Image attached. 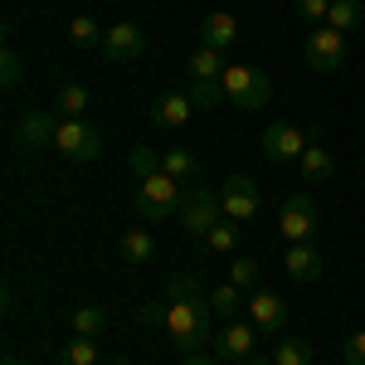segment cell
<instances>
[{
  "label": "cell",
  "instance_id": "e0dca14e",
  "mask_svg": "<svg viewBox=\"0 0 365 365\" xmlns=\"http://www.w3.org/2000/svg\"><path fill=\"white\" fill-rule=\"evenodd\" d=\"M185 68H190V78H195V83H210V78H225V54H220V49H205V44H200L195 54L185 58Z\"/></svg>",
  "mask_w": 365,
  "mask_h": 365
},
{
  "label": "cell",
  "instance_id": "1f68e13d",
  "mask_svg": "<svg viewBox=\"0 0 365 365\" xmlns=\"http://www.w3.org/2000/svg\"><path fill=\"white\" fill-rule=\"evenodd\" d=\"M20 78H25V58L15 54V49H5V54H0V83H5V88H15Z\"/></svg>",
  "mask_w": 365,
  "mask_h": 365
},
{
  "label": "cell",
  "instance_id": "5b68a950",
  "mask_svg": "<svg viewBox=\"0 0 365 365\" xmlns=\"http://www.w3.org/2000/svg\"><path fill=\"white\" fill-rule=\"evenodd\" d=\"M302 58H307L312 73H336L346 63V34L331 25H317L307 34V44H302Z\"/></svg>",
  "mask_w": 365,
  "mask_h": 365
},
{
  "label": "cell",
  "instance_id": "8992f818",
  "mask_svg": "<svg viewBox=\"0 0 365 365\" xmlns=\"http://www.w3.org/2000/svg\"><path fill=\"white\" fill-rule=\"evenodd\" d=\"M278 229H282V239H287V244H312V234H317V205H312L307 190L282 195Z\"/></svg>",
  "mask_w": 365,
  "mask_h": 365
},
{
  "label": "cell",
  "instance_id": "5bb4252c",
  "mask_svg": "<svg viewBox=\"0 0 365 365\" xmlns=\"http://www.w3.org/2000/svg\"><path fill=\"white\" fill-rule=\"evenodd\" d=\"M234 39H239V20H234L229 10H215V15L200 20V44H205V49H220V54H225Z\"/></svg>",
  "mask_w": 365,
  "mask_h": 365
},
{
  "label": "cell",
  "instance_id": "277c9868",
  "mask_svg": "<svg viewBox=\"0 0 365 365\" xmlns=\"http://www.w3.org/2000/svg\"><path fill=\"white\" fill-rule=\"evenodd\" d=\"M137 210L146 220H170V215H180V180H170L166 170H161V175H146L137 185Z\"/></svg>",
  "mask_w": 365,
  "mask_h": 365
},
{
  "label": "cell",
  "instance_id": "d590c367",
  "mask_svg": "<svg viewBox=\"0 0 365 365\" xmlns=\"http://www.w3.org/2000/svg\"><path fill=\"white\" fill-rule=\"evenodd\" d=\"M137 317H141V327H166V307L161 302H146Z\"/></svg>",
  "mask_w": 365,
  "mask_h": 365
},
{
  "label": "cell",
  "instance_id": "d4e9b609",
  "mask_svg": "<svg viewBox=\"0 0 365 365\" xmlns=\"http://www.w3.org/2000/svg\"><path fill=\"white\" fill-rule=\"evenodd\" d=\"M273 365H312V341L282 336L278 346H273Z\"/></svg>",
  "mask_w": 365,
  "mask_h": 365
},
{
  "label": "cell",
  "instance_id": "8fae6325",
  "mask_svg": "<svg viewBox=\"0 0 365 365\" xmlns=\"http://www.w3.org/2000/svg\"><path fill=\"white\" fill-rule=\"evenodd\" d=\"M263 336L253 322H225V331H220V341H215V356L225 365H239L253 356V341Z\"/></svg>",
  "mask_w": 365,
  "mask_h": 365
},
{
  "label": "cell",
  "instance_id": "9c48e42d",
  "mask_svg": "<svg viewBox=\"0 0 365 365\" xmlns=\"http://www.w3.org/2000/svg\"><path fill=\"white\" fill-rule=\"evenodd\" d=\"M220 205H225V220H234V225H249V220H258V185H253L249 175H229L225 190H220Z\"/></svg>",
  "mask_w": 365,
  "mask_h": 365
},
{
  "label": "cell",
  "instance_id": "cb8c5ba5",
  "mask_svg": "<svg viewBox=\"0 0 365 365\" xmlns=\"http://www.w3.org/2000/svg\"><path fill=\"white\" fill-rule=\"evenodd\" d=\"M361 20H365V5H361V0H331V10H327V25L341 29V34H346V29H356Z\"/></svg>",
  "mask_w": 365,
  "mask_h": 365
},
{
  "label": "cell",
  "instance_id": "74e56055",
  "mask_svg": "<svg viewBox=\"0 0 365 365\" xmlns=\"http://www.w3.org/2000/svg\"><path fill=\"white\" fill-rule=\"evenodd\" d=\"M239 365H273V356H268V361H258V356H249V361H239Z\"/></svg>",
  "mask_w": 365,
  "mask_h": 365
},
{
  "label": "cell",
  "instance_id": "30bf717a",
  "mask_svg": "<svg viewBox=\"0 0 365 365\" xmlns=\"http://www.w3.org/2000/svg\"><path fill=\"white\" fill-rule=\"evenodd\" d=\"M103 54L113 58V63H137V58L146 54V29H137L132 20L108 25V34H103Z\"/></svg>",
  "mask_w": 365,
  "mask_h": 365
},
{
  "label": "cell",
  "instance_id": "83f0119b",
  "mask_svg": "<svg viewBox=\"0 0 365 365\" xmlns=\"http://www.w3.org/2000/svg\"><path fill=\"white\" fill-rule=\"evenodd\" d=\"M210 307H215V317H234V312L244 307V287H234V282H225V287H215L210 292Z\"/></svg>",
  "mask_w": 365,
  "mask_h": 365
},
{
  "label": "cell",
  "instance_id": "f1b7e54d",
  "mask_svg": "<svg viewBox=\"0 0 365 365\" xmlns=\"http://www.w3.org/2000/svg\"><path fill=\"white\" fill-rule=\"evenodd\" d=\"M166 297H170V302H195V297H205V292H200L195 273H170V282H166Z\"/></svg>",
  "mask_w": 365,
  "mask_h": 365
},
{
  "label": "cell",
  "instance_id": "8d00e7d4",
  "mask_svg": "<svg viewBox=\"0 0 365 365\" xmlns=\"http://www.w3.org/2000/svg\"><path fill=\"white\" fill-rule=\"evenodd\" d=\"M185 365H225V361H220V356H200L195 351V356H185Z\"/></svg>",
  "mask_w": 365,
  "mask_h": 365
},
{
  "label": "cell",
  "instance_id": "6da1fadb",
  "mask_svg": "<svg viewBox=\"0 0 365 365\" xmlns=\"http://www.w3.org/2000/svg\"><path fill=\"white\" fill-rule=\"evenodd\" d=\"M166 341L180 351V356H195L205 351V341L215 331V307L210 297H195V302H166Z\"/></svg>",
  "mask_w": 365,
  "mask_h": 365
},
{
  "label": "cell",
  "instance_id": "d6a6232c",
  "mask_svg": "<svg viewBox=\"0 0 365 365\" xmlns=\"http://www.w3.org/2000/svg\"><path fill=\"white\" fill-rule=\"evenodd\" d=\"M190 98H195V108H220V103H225V83H215V78H210V83H195Z\"/></svg>",
  "mask_w": 365,
  "mask_h": 365
},
{
  "label": "cell",
  "instance_id": "2e32d148",
  "mask_svg": "<svg viewBox=\"0 0 365 365\" xmlns=\"http://www.w3.org/2000/svg\"><path fill=\"white\" fill-rule=\"evenodd\" d=\"M287 278L292 282H312L317 273H322V249L317 244H287Z\"/></svg>",
  "mask_w": 365,
  "mask_h": 365
},
{
  "label": "cell",
  "instance_id": "ffe728a7",
  "mask_svg": "<svg viewBox=\"0 0 365 365\" xmlns=\"http://www.w3.org/2000/svg\"><path fill=\"white\" fill-rule=\"evenodd\" d=\"M161 170H166L170 180H180V185H185V180L200 170V161L185 151V146H170V151H161Z\"/></svg>",
  "mask_w": 365,
  "mask_h": 365
},
{
  "label": "cell",
  "instance_id": "ba28073f",
  "mask_svg": "<svg viewBox=\"0 0 365 365\" xmlns=\"http://www.w3.org/2000/svg\"><path fill=\"white\" fill-rule=\"evenodd\" d=\"M54 146L68 156V161H93V156L103 151V132H98V127H88L83 117H63V122H58Z\"/></svg>",
  "mask_w": 365,
  "mask_h": 365
},
{
  "label": "cell",
  "instance_id": "d6986e66",
  "mask_svg": "<svg viewBox=\"0 0 365 365\" xmlns=\"http://www.w3.org/2000/svg\"><path fill=\"white\" fill-rule=\"evenodd\" d=\"M229 282L244 287V292H258V282H263V263L249 258V253H239V258L229 263Z\"/></svg>",
  "mask_w": 365,
  "mask_h": 365
},
{
  "label": "cell",
  "instance_id": "603a6c76",
  "mask_svg": "<svg viewBox=\"0 0 365 365\" xmlns=\"http://www.w3.org/2000/svg\"><path fill=\"white\" fill-rule=\"evenodd\" d=\"M151 253H156V239L146 229H127L122 234V258L127 263H151Z\"/></svg>",
  "mask_w": 365,
  "mask_h": 365
},
{
  "label": "cell",
  "instance_id": "f35d334b",
  "mask_svg": "<svg viewBox=\"0 0 365 365\" xmlns=\"http://www.w3.org/2000/svg\"><path fill=\"white\" fill-rule=\"evenodd\" d=\"M5 365H20V361H15V356H5Z\"/></svg>",
  "mask_w": 365,
  "mask_h": 365
},
{
  "label": "cell",
  "instance_id": "f546056e",
  "mask_svg": "<svg viewBox=\"0 0 365 365\" xmlns=\"http://www.w3.org/2000/svg\"><path fill=\"white\" fill-rule=\"evenodd\" d=\"M205 244L220 249V253H234V249H239V225H225V220H220V225L205 234Z\"/></svg>",
  "mask_w": 365,
  "mask_h": 365
},
{
  "label": "cell",
  "instance_id": "7c38bea8",
  "mask_svg": "<svg viewBox=\"0 0 365 365\" xmlns=\"http://www.w3.org/2000/svg\"><path fill=\"white\" fill-rule=\"evenodd\" d=\"M249 322L263 331V336H278L282 327H287V302H282L278 292H268V287H258L249 297Z\"/></svg>",
  "mask_w": 365,
  "mask_h": 365
},
{
  "label": "cell",
  "instance_id": "4fadbf2b",
  "mask_svg": "<svg viewBox=\"0 0 365 365\" xmlns=\"http://www.w3.org/2000/svg\"><path fill=\"white\" fill-rule=\"evenodd\" d=\"M15 132H20V141H25L29 151H44V146H54V137H58V117L44 113V108H34V113L20 117Z\"/></svg>",
  "mask_w": 365,
  "mask_h": 365
},
{
  "label": "cell",
  "instance_id": "e575fe53",
  "mask_svg": "<svg viewBox=\"0 0 365 365\" xmlns=\"http://www.w3.org/2000/svg\"><path fill=\"white\" fill-rule=\"evenodd\" d=\"M341 361L346 365H365V331H356L351 341H341Z\"/></svg>",
  "mask_w": 365,
  "mask_h": 365
},
{
  "label": "cell",
  "instance_id": "836d02e7",
  "mask_svg": "<svg viewBox=\"0 0 365 365\" xmlns=\"http://www.w3.org/2000/svg\"><path fill=\"white\" fill-rule=\"evenodd\" d=\"M327 10H331V0H297V15L307 25H327Z\"/></svg>",
  "mask_w": 365,
  "mask_h": 365
},
{
  "label": "cell",
  "instance_id": "7402d4cb",
  "mask_svg": "<svg viewBox=\"0 0 365 365\" xmlns=\"http://www.w3.org/2000/svg\"><path fill=\"white\" fill-rule=\"evenodd\" d=\"M103 34H108V29L98 25L93 15H73V20H68V39H73L78 49H93V44L103 49Z\"/></svg>",
  "mask_w": 365,
  "mask_h": 365
},
{
  "label": "cell",
  "instance_id": "7a4b0ae2",
  "mask_svg": "<svg viewBox=\"0 0 365 365\" xmlns=\"http://www.w3.org/2000/svg\"><path fill=\"white\" fill-rule=\"evenodd\" d=\"M220 83H225V98L239 113H258V108H268V98H273V83H268L258 68H249V63H229Z\"/></svg>",
  "mask_w": 365,
  "mask_h": 365
},
{
  "label": "cell",
  "instance_id": "ac0fdd59",
  "mask_svg": "<svg viewBox=\"0 0 365 365\" xmlns=\"http://www.w3.org/2000/svg\"><path fill=\"white\" fill-rule=\"evenodd\" d=\"M331 175H336L331 151H327V146H307V151H302V180H307V185H322V180H331Z\"/></svg>",
  "mask_w": 365,
  "mask_h": 365
},
{
  "label": "cell",
  "instance_id": "4dcf8cb0",
  "mask_svg": "<svg viewBox=\"0 0 365 365\" xmlns=\"http://www.w3.org/2000/svg\"><path fill=\"white\" fill-rule=\"evenodd\" d=\"M132 170H137L141 180H146V175H161V151H151V146H132Z\"/></svg>",
  "mask_w": 365,
  "mask_h": 365
},
{
  "label": "cell",
  "instance_id": "4316f807",
  "mask_svg": "<svg viewBox=\"0 0 365 365\" xmlns=\"http://www.w3.org/2000/svg\"><path fill=\"white\" fill-rule=\"evenodd\" d=\"M58 365H98V341L93 336H73L68 346H63Z\"/></svg>",
  "mask_w": 365,
  "mask_h": 365
},
{
  "label": "cell",
  "instance_id": "52a82bcc",
  "mask_svg": "<svg viewBox=\"0 0 365 365\" xmlns=\"http://www.w3.org/2000/svg\"><path fill=\"white\" fill-rule=\"evenodd\" d=\"M263 156L273 161V166H287V161H302V151H307L312 141L302 127H292V122H273V127H263Z\"/></svg>",
  "mask_w": 365,
  "mask_h": 365
},
{
  "label": "cell",
  "instance_id": "ab89813d",
  "mask_svg": "<svg viewBox=\"0 0 365 365\" xmlns=\"http://www.w3.org/2000/svg\"><path fill=\"white\" fill-rule=\"evenodd\" d=\"M113 365H132V361H113Z\"/></svg>",
  "mask_w": 365,
  "mask_h": 365
},
{
  "label": "cell",
  "instance_id": "44dd1931",
  "mask_svg": "<svg viewBox=\"0 0 365 365\" xmlns=\"http://www.w3.org/2000/svg\"><path fill=\"white\" fill-rule=\"evenodd\" d=\"M73 331H78V336H103V331H108V312L98 307V302H83V307L73 312Z\"/></svg>",
  "mask_w": 365,
  "mask_h": 365
},
{
  "label": "cell",
  "instance_id": "3957f363",
  "mask_svg": "<svg viewBox=\"0 0 365 365\" xmlns=\"http://www.w3.org/2000/svg\"><path fill=\"white\" fill-rule=\"evenodd\" d=\"M180 229L190 234V239H205L210 229L225 220V205H220V190H205V185H190L185 195H180Z\"/></svg>",
  "mask_w": 365,
  "mask_h": 365
},
{
  "label": "cell",
  "instance_id": "9a60e30c",
  "mask_svg": "<svg viewBox=\"0 0 365 365\" xmlns=\"http://www.w3.org/2000/svg\"><path fill=\"white\" fill-rule=\"evenodd\" d=\"M195 113V98L190 93H161L151 103V122L156 127H185V117Z\"/></svg>",
  "mask_w": 365,
  "mask_h": 365
},
{
  "label": "cell",
  "instance_id": "484cf974",
  "mask_svg": "<svg viewBox=\"0 0 365 365\" xmlns=\"http://www.w3.org/2000/svg\"><path fill=\"white\" fill-rule=\"evenodd\" d=\"M54 108L63 117H83L88 113V88L83 83H63V88H58V98H54Z\"/></svg>",
  "mask_w": 365,
  "mask_h": 365
}]
</instances>
